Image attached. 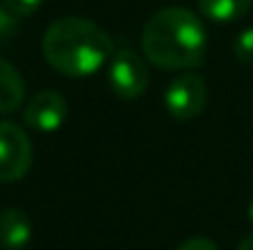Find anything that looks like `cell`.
<instances>
[{
    "label": "cell",
    "mask_w": 253,
    "mask_h": 250,
    "mask_svg": "<svg viewBox=\"0 0 253 250\" xmlns=\"http://www.w3.org/2000/svg\"><path fill=\"white\" fill-rule=\"evenodd\" d=\"M42 52L54 71L84 79L113 57V42L106 30L86 17H62L47 27Z\"/></svg>",
    "instance_id": "obj_1"
},
{
    "label": "cell",
    "mask_w": 253,
    "mask_h": 250,
    "mask_svg": "<svg viewBox=\"0 0 253 250\" xmlns=\"http://www.w3.org/2000/svg\"><path fill=\"white\" fill-rule=\"evenodd\" d=\"M249 218H251V223H253V199H251V204H249Z\"/></svg>",
    "instance_id": "obj_15"
},
{
    "label": "cell",
    "mask_w": 253,
    "mask_h": 250,
    "mask_svg": "<svg viewBox=\"0 0 253 250\" xmlns=\"http://www.w3.org/2000/svg\"><path fill=\"white\" fill-rule=\"evenodd\" d=\"M17 32V17L5 7L0 5V47H5Z\"/></svg>",
    "instance_id": "obj_11"
},
{
    "label": "cell",
    "mask_w": 253,
    "mask_h": 250,
    "mask_svg": "<svg viewBox=\"0 0 253 250\" xmlns=\"http://www.w3.org/2000/svg\"><path fill=\"white\" fill-rule=\"evenodd\" d=\"M108 81L118 98L133 101L145 93V88L150 83V74H148V67L140 59V54H135L133 49H118L111 57Z\"/></svg>",
    "instance_id": "obj_4"
},
{
    "label": "cell",
    "mask_w": 253,
    "mask_h": 250,
    "mask_svg": "<svg viewBox=\"0 0 253 250\" xmlns=\"http://www.w3.org/2000/svg\"><path fill=\"white\" fill-rule=\"evenodd\" d=\"M207 49V32L187 7H163L143 27L145 59L160 69H192L199 67Z\"/></svg>",
    "instance_id": "obj_2"
},
{
    "label": "cell",
    "mask_w": 253,
    "mask_h": 250,
    "mask_svg": "<svg viewBox=\"0 0 253 250\" xmlns=\"http://www.w3.org/2000/svg\"><path fill=\"white\" fill-rule=\"evenodd\" d=\"M2 5H5L15 17H27V15H32V12L42 5V0H2Z\"/></svg>",
    "instance_id": "obj_12"
},
{
    "label": "cell",
    "mask_w": 253,
    "mask_h": 250,
    "mask_svg": "<svg viewBox=\"0 0 253 250\" xmlns=\"http://www.w3.org/2000/svg\"><path fill=\"white\" fill-rule=\"evenodd\" d=\"M197 5L211 22H234L249 12L251 0H197Z\"/></svg>",
    "instance_id": "obj_9"
},
{
    "label": "cell",
    "mask_w": 253,
    "mask_h": 250,
    "mask_svg": "<svg viewBox=\"0 0 253 250\" xmlns=\"http://www.w3.org/2000/svg\"><path fill=\"white\" fill-rule=\"evenodd\" d=\"M25 83L12 64L0 59V113H12L22 106Z\"/></svg>",
    "instance_id": "obj_8"
},
{
    "label": "cell",
    "mask_w": 253,
    "mask_h": 250,
    "mask_svg": "<svg viewBox=\"0 0 253 250\" xmlns=\"http://www.w3.org/2000/svg\"><path fill=\"white\" fill-rule=\"evenodd\" d=\"M234 54H236V59H239L241 64L253 67V27L244 30V32L236 37V42H234Z\"/></svg>",
    "instance_id": "obj_10"
},
{
    "label": "cell",
    "mask_w": 253,
    "mask_h": 250,
    "mask_svg": "<svg viewBox=\"0 0 253 250\" xmlns=\"http://www.w3.org/2000/svg\"><path fill=\"white\" fill-rule=\"evenodd\" d=\"M32 167V143L25 130L0 120V181H20Z\"/></svg>",
    "instance_id": "obj_3"
},
{
    "label": "cell",
    "mask_w": 253,
    "mask_h": 250,
    "mask_svg": "<svg viewBox=\"0 0 253 250\" xmlns=\"http://www.w3.org/2000/svg\"><path fill=\"white\" fill-rule=\"evenodd\" d=\"M236 250H253V233H249V236L239 243V248Z\"/></svg>",
    "instance_id": "obj_14"
},
{
    "label": "cell",
    "mask_w": 253,
    "mask_h": 250,
    "mask_svg": "<svg viewBox=\"0 0 253 250\" xmlns=\"http://www.w3.org/2000/svg\"><path fill=\"white\" fill-rule=\"evenodd\" d=\"M32 238V223L25 211L5 209L0 211V246L5 250H22Z\"/></svg>",
    "instance_id": "obj_7"
},
{
    "label": "cell",
    "mask_w": 253,
    "mask_h": 250,
    "mask_svg": "<svg viewBox=\"0 0 253 250\" xmlns=\"http://www.w3.org/2000/svg\"><path fill=\"white\" fill-rule=\"evenodd\" d=\"M177 250H219V248H216V243L209 241V238H189V241H184Z\"/></svg>",
    "instance_id": "obj_13"
},
{
    "label": "cell",
    "mask_w": 253,
    "mask_h": 250,
    "mask_svg": "<svg viewBox=\"0 0 253 250\" xmlns=\"http://www.w3.org/2000/svg\"><path fill=\"white\" fill-rule=\"evenodd\" d=\"M22 118L37 133H54L67 120V101L57 91H40L25 103Z\"/></svg>",
    "instance_id": "obj_6"
},
{
    "label": "cell",
    "mask_w": 253,
    "mask_h": 250,
    "mask_svg": "<svg viewBox=\"0 0 253 250\" xmlns=\"http://www.w3.org/2000/svg\"><path fill=\"white\" fill-rule=\"evenodd\" d=\"M207 103V86L197 74L177 76L165 91V106L169 115L177 120H192L204 110Z\"/></svg>",
    "instance_id": "obj_5"
}]
</instances>
